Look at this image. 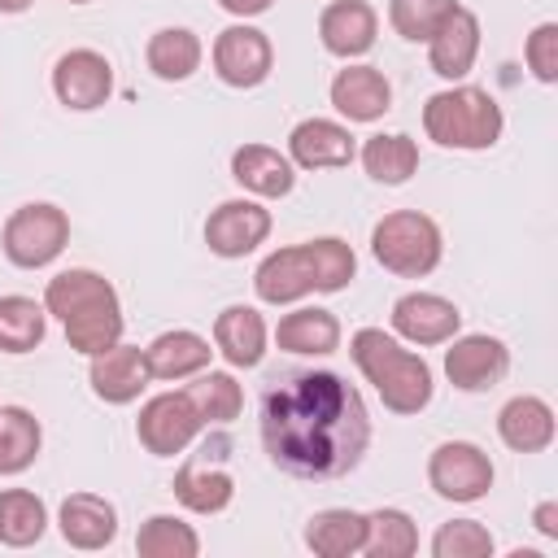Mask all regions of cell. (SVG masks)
<instances>
[{
  "label": "cell",
  "instance_id": "1",
  "mask_svg": "<svg viewBox=\"0 0 558 558\" xmlns=\"http://www.w3.org/2000/svg\"><path fill=\"white\" fill-rule=\"evenodd\" d=\"M266 458L292 480H340L371 449V414L362 392L336 371H283L262 388Z\"/></svg>",
  "mask_w": 558,
  "mask_h": 558
},
{
  "label": "cell",
  "instance_id": "2",
  "mask_svg": "<svg viewBox=\"0 0 558 558\" xmlns=\"http://www.w3.org/2000/svg\"><path fill=\"white\" fill-rule=\"evenodd\" d=\"M357 275V253L340 235L275 248L253 270V292L266 305H296L310 292H344Z\"/></svg>",
  "mask_w": 558,
  "mask_h": 558
},
{
  "label": "cell",
  "instance_id": "3",
  "mask_svg": "<svg viewBox=\"0 0 558 558\" xmlns=\"http://www.w3.org/2000/svg\"><path fill=\"white\" fill-rule=\"evenodd\" d=\"M349 357L366 375V384L379 392L384 410H392V414H418V410L432 405V392H436L432 366L414 349H405L392 331H384V327H357L349 336Z\"/></svg>",
  "mask_w": 558,
  "mask_h": 558
},
{
  "label": "cell",
  "instance_id": "4",
  "mask_svg": "<svg viewBox=\"0 0 558 558\" xmlns=\"http://www.w3.org/2000/svg\"><path fill=\"white\" fill-rule=\"evenodd\" d=\"M501 131H506V113H501L497 96L475 83H453V87L427 96V105H423V135L440 148L484 153L501 140Z\"/></svg>",
  "mask_w": 558,
  "mask_h": 558
},
{
  "label": "cell",
  "instance_id": "5",
  "mask_svg": "<svg viewBox=\"0 0 558 558\" xmlns=\"http://www.w3.org/2000/svg\"><path fill=\"white\" fill-rule=\"evenodd\" d=\"M375 262L397 279H423L445 257V235L432 214L423 209H392L371 227Z\"/></svg>",
  "mask_w": 558,
  "mask_h": 558
},
{
  "label": "cell",
  "instance_id": "6",
  "mask_svg": "<svg viewBox=\"0 0 558 558\" xmlns=\"http://www.w3.org/2000/svg\"><path fill=\"white\" fill-rule=\"evenodd\" d=\"M70 244V214L52 201H26L17 205L0 227V248L17 270L52 266Z\"/></svg>",
  "mask_w": 558,
  "mask_h": 558
},
{
  "label": "cell",
  "instance_id": "7",
  "mask_svg": "<svg viewBox=\"0 0 558 558\" xmlns=\"http://www.w3.org/2000/svg\"><path fill=\"white\" fill-rule=\"evenodd\" d=\"M493 462L480 445L471 440H445L432 449L427 458V484L440 501H458V506H471L480 497H488L493 488Z\"/></svg>",
  "mask_w": 558,
  "mask_h": 558
},
{
  "label": "cell",
  "instance_id": "8",
  "mask_svg": "<svg viewBox=\"0 0 558 558\" xmlns=\"http://www.w3.org/2000/svg\"><path fill=\"white\" fill-rule=\"evenodd\" d=\"M205 432L196 405L187 401V392H157L140 405V418H135V436L140 445L153 453V458H174L183 453L196 436Z\"/></svg>",
  "mask_w": 558,
  "mask_h": 558
},
{
  "label": "cell",
  "instance_id": "9",
  "mask_svg": "<svg viewBox=\"0 0 558 558\" xmlns=\"http://www.w3.org/2000/svg\"><path fill=\"white\" fill-rule=\"evenodd\" d=\"M209 61H214V74L227 87L248 92V87H262L270 78V70H275V44H270L266 31H257L248 22H235V26L218 31Z\"/></svg>",
  "mask_w": 558,
  "mask_h": 558
},
{
  "label": "cell",
  "instance_id": "10",
  "mask_svg": "<svg viewBox=\"0 0 558 558\" xmlns=\"http://www.w3.org/2000/svg\"><path fill=\"white\" fill-rule=\"evenodd\" d=\"M227 440H209L205 449H196L192 458H183V466L174 471V497L183 510L192 514H222L235 497V475L222 466Z\"/></svg>",
  "mask_w": 558,
  "mask_h": 558
},
{
  "label": "cell",
  "instance_id": "11",
  "mask_svg": "<svg viewBox=\"0 0 558 558\" xmlns=\"http://www.w3.org/2000/svg\"><path fill=\"white\" fill-rule=\"evenodd\" d=\"M270 227H275V218H270V209L257 196H231L218 209H209L205 244H209L214 257L235 262V257H248L257 244H266Z\"/></svg>",
  "mask_w": 558,
  "mask_h": 558
},
{
  "label": "cell",
  "instance_id": "12",
  "mask_svg": "<svg viewBox=\"0 0 558 558\" xmlns=\"http://www.w3.org/2000/svg\"><path fill=\"white\" fill-rule=\"evenodd\" d=\"M52 96L74 109V113H92L113 96V65L105 52L96 48H70L57 57L52 65Z\"/></svg>",
  "mask_w": 558,
  "mask_h": 558
},
{
  "label": "cell",
  "instance_id": "13",
  "mask_svg": "<svg viewBox=\"0 0 558 558\" xmlns=\"http://www.w3.org/2000/svg\"><path fill=\"white\" fill-rule=\"evenodd\" d=\"M445 375L458 392H488L506 379L510 371V349L506 340L488 336V331H471V336H453L445 340Z\"/></svg>",
  "mask_w": 558,
  "mask_h": 558
},
{
  "label": "cell",
  "instance_id": "14",
  "mask_svg": "<svg viewBox=\"0 0 558 558\" xmlns=\"http://www.w3.org/2000/svg\"><path fill=\"white\" fill-rule=\"evenodd\" d=\"M388 323H392L397 340L427 349V344H445L462 331V310L440 292H405L392 301Z\"/></svg>",
  "mask_w": 558,
  "mask_h": 558
},
{
  "label": "cell",
  "instance_id": "15",
  "mask_svg": "<svg viewBox=\"0 0 558 558\" xmlns=\"http://www.w3.org/2000/svg\"><path fill=\"white\" fill-rule=\"evenodd\" d=\"M87 384H92V392L105 405H131V401H140V392L153 384L148 362H144V349L118 340V344L92 353L87 357Z\"/></svg>",
  "mask_w": 558,
  "mask_h": 558
},
{
  "label": "cell",
  "instance_id": "16",
  "mask_svg": "<svg viewBox=\"0 0 558 558\" xmlns=\"http://www.w3.org/2000/svg\"><path fill=\"white\" fill-rule=\"evenodd\" d=\"M288 157L301 170H340L357 157L353 131L336 118H301L288 135Z\"/></svg>",
  "mask_w": 558,
  "mask_h": 558
},
{
  "label": "cell",
  "instance_id": "17",
  "mask_svg": "<svg viewBox=\"0 0 558 558\" xmlns=\"http://www.w3.org/2000/svg\"><path fill=\"white\" fill-rule=\"evenodd\" d=\"M331 109L344 122H379L392 109V83L379 65H344L331 78Z\"/></svg>",
  "mask_w": 558,
  "mask_h": 558
},
{
  "label": "cell",
  "instance_id": "18",
  "mask_svg": "<svg viewBox=\"0 0 558 558\" xmlns=\"http://www.w3.org/2000/svg\"><path fill=\"white\" fill-rule=\"evenodd\" d=\"M375 35H379V13L366 0H331L318 13V39L340 61L366 57L375 48Z\"/></svg>",
  "mask_w": 558,
  "mask_h": 558
},
{
  "label": "cell",
  "instance_id": "19",
  "mask_svg": "<svg viewBox=\"0 0 558 558\" xmlns=\"http://www.w3.org/2000/svg\"><path fill=\"white\" fill-rule=\"evenodd\" d=\"M475 57H480V17L471 9H462V4H453V13L427 39V65L445 83H462L471 74Z\"/></svg>",
  "mask_w": 558,
  "mask_h": 558
},
{
  "label": "cell",
  "instance_id": "20",
  "mask_svg": "<svg viewBox=\"0 0 558 558\" xmlns=\"http://www.w3.org/2000/svg\"><path fill=\"white\" fill-rule=\"evenodd\" d=\"M57 532L74 549H105L118 536V506L100 493H70L57 510Z\"/></svg>",
  "mask_w": 558,
  "mask_h": 558
},
{
  "label": "cell",
  "instance_id": "21",
  "mask_svg": "<svg viewBox=\"0 0 558 558\" xmlns=\"http://www.w3.org/2000/svg\"><path fill=\"white\" fill-rule=\"evenodd\" d=\"M231 179L257 201H279L296 187V166L270 144H240L231 153Z\"/></svg>",
  "mask_w": 558,
  "mask_h": 558
},
{
  "label": "cell",
  "instance_id": "22",
  "mask_svg": "<svg viewBox=\"0 0 558 558\" xmlns=\"http://www.w3.org/2000/svg\"><path fill=\"white\" fill-rule=\"evenodd\" d=\"M554 432H558V423H554V405L545 397L519 392L497 410V436L514 453H545L554 445Z\"/></svg>",
  "mask_w": 558,
  "mask_h": 558
},
{
  "label": "cell",
  "instance_id": "23",
  "mask_svg": "<svg viewBox=\"0 0 558 558\" xmlns=\"http://www.w3.org/2000/svg\"><path fill=\"white\" fill-rule=\"evenodd\" d=\"M266 344H270V327L253 305H227L214 318V353H222L235 371L262 366Z\"/></svg>",
  "mask_w": 558,
  "mask_h": 558
},
{
  "label": "cell",
  "instance_id": "24",
  "mask_svg": "<svg viewBox=\"0 0 558 558\" xmlns=\"http://www.w3.org/2000/svg\"><path fill=\"white\" fill-rule=\"evenodd\" d=\"M113 301H118V288H113L105 275L87 270V266L57 270V275L48 279V288H44V310H48V318H57V323H65V318H74V314H83V310H96V305H113Z\"/></svg>",
  "mask_w": 558,
  "mask_h": 558
},
{
  "label": "cell",
  "instance_id": "25",
  "mask_svg": "<svg viewBox=\"0 0 558 558\" xmlns=\"http://www.w3.org/2000/svg\"><path fill=\"white\" fill-rule=\"evenodd\" d=\"M275 344L296 357H327L340 349V318L323 305H296L292 314L279 318Z\"/></svg>",
  "mask_w": 558,
  "mask_h": 558
},
{
  "label": "cell",
  "instance_id": "26",
  "mask_svg": "<svg viewBox=\"0 0 558 558\" xmlns=\"http://www.w3.org/2000/svg\"><path fill=\"white\" fill-rule=\"evenodd\" d=\"M214 357L209 340L187 331V327H174V331H161L148 340L144 349V362H148V375L161 379V384H174V379H192L196 371H205Z\"/></svg>",
  "mask_w": 558,
  "mask_h": 558
},
{
  "label": "cell",
  "instance_id": "27",
  "mask_svg": "<svg viewBox=\"0 0 558 558\" xmlns=\"http://www.w3.org/2000/svg\"><path fill=\"white\" fill-rule=\"evenodd\" d=\"M144 61L161 83H187L205 61V44L187 26H161V31L148 35Z\"/></svg>",
  "mask_w": 558,
  "mask_h": 558
},
{
  "label": "cell",
  "instance_id": "28",
  "mask_svg": "<svg viewBox=\"0 0 558 558\" xmlns=\"http://www.w3.org/2000/svg\"><path fill=\"white\" fill-rule=\"evenodd\" d=\"M362 541H366V514L349 506H327L305 523V545L318 558H353L362 554Z\"/></svg>",
  "mask_w": 558,
  "mask_h": 558
},
{
  "label": "cell",
  "instance_id": "29",
  "mask_svg": "<svg viewBox=\"0 0 558 558\" xmlns=\"http://www.w3.org/2000/svg\"><path fill=\"white\" fill-rule=\"evenodd\" d=\"M357 161H362V170H366L375 183L401 187V183L418 170V144H414L410 135H401V131H392V135H371V140L357 148Z\"/></svg>",
  "mask_w": 558,
  "mask_h": 558
},
{
  "label": "cell",
  "instance_id": "30",
  "mask_svg": "<svg viewBox=\"0 0 558 558\" xmlns=\"http://www.w3.org/2000/svg\"><path fill=\"white\" fill-rule=\"evenodd\" d=\"M44 449V427L26 405H0V475H22Z\"/></svg>",
  "mask_w": 558,
  "mask_h": 558
},
{
  "label": "cell",
  "instance_id": "31",
  "mask_svg": "<svg viewBox=\"0 0 558 558\" xmlns=\"http://www.w3.org/2000/svg\"><path fill=\"white\" fill-rule=\"evenodd\" d=\"M187 392V401L196 405V414H201V423L209 427H222V423H231V418H240V410H244V388L235 384V375L231 371H196L192 375V384L183 388Z\"/></svg>",
  "mask_w": 558,
  "mask_h": 558
},
{
  "label": "cell",
  "instance_id": "32",
  "mask_svg": "<svg viewBox=\"0 0 558 558\" xmlns=\"http://www.w3.org/2000/svg\"><path fill=\"white\" fill-rule=\"evenodd\" d=\"M48 532V506L31 488H0V545L26 549Z\"/></svg>",
  "mask_w": 558,
  "mask_h": 558
},
{
  "label": "cell",
  "instance_id": "33",
  "mask_svg": "<svg viewBox=\"0 0 558 558\" xmlns=\"http://www.w3.org/2000/svg\"><path fill=\"white\" fill-rule=\"evenodd\" d=\"M48 336V310L35 296H0V353H31Z\"/></svg>",
  "mask_w": 558,
  "mask_h": 558
},
{
  "label": "cell",
  "instance_id": "34",
  "mask_svg": "<svg viewBox=\"0 0 558 558\" xmlns=\"http://www.w3.org/2000/svg\"><path fill=\"white\" fill-rule=\"evenodd\" d=\"M418 549V527L401 506H379L366 514V541L362 554L371 558H410Z\"/></svg>",
  "mask_w": 558,
  "mask_h": 558
},
{
  "label": "cell",
  "instance_id": "35",
  "mask_svg": "<svg viewBox=\"0 0 558 558\" xmlns=\"http://www.w3.org/2000/svg\"><path fill=\"white\" fill-rule=\"evenodd\" d=\"M135 554H144V558H196L201 536L179 514H148L135 532Z\"/></svg>",
  "mask_w": 558,
  "mask_h": 558
},
{
  "label": "cell",
  "instance_id": "36",
  "mask_svg": "<svg viewBox=\"0 0 558 558\" xmlns=\"http://www.w3.org/2000/svg\"><path fill=\"white\" fill-rule=\"evenodd\" d=\"M61 327H65V344H70L74 353L92 357V353H100V349H109V344L122 340V301L83 310V314L65 318Z\"/></svg>",
  "mask_w": 558,
  "mask_h": 558
},
{
  "label": "cell",
  "instance_id": "37",
  "mask_svg": "<svg viewBox=\"0 0 558 558\" xmlns=\"http://www.w3.org/2000/svg\"><path fill=\"white\" fill-rule=\"evenodd\" d=\"M458 0H388V22L401 39L410 44H427L436 35V26L453 13Z\"/></svg>",
  "mask_w": 558,
  "mask_h": 558
},
{
  "label": "cell",
  "instance_id": "38",
  "mask_svg": "<svg viewBox=\"0 0 558 558\" xmlns=\"http://www.w3.org/2000/svg\"><path fill=\"white\" fill-rule=\"evenodd\" d=\"M493 549H497V541L480 519H449L432 536L436 558H488Z\"/></svg>",
  "mask_w": 558,
  "mask_h": 558
},
{
  "label": "cell",
  "instance_id": "39",
  "mask_svg": "<svg viewBox=\"0 0 558 558\" xmlns=\"http://www.w3.org/2000/svg\"><path fill=\"white\" fill-rule=\"evenodd\" d=\"M523 61L536 83H558V22L532 26V35L523 39Z\"/></svg>",
  "mask_w": 558,
  "mask_h": 558
},
{
  "label": "cell",
  "instance_id": "40",
  "mask_svg": "<svg viewBox=\"0 0 558 558\" xmlns=\"http://www.w3.org/2000/svg\"><path fill=\"white\" fill-rule=\"evenodd\" d=\"M532 527H536L545 541H558V501H554V497L532 510Z\"/></svg>",
  "mask_w": 558,
  "mask_h": 558
},
{
  "label": "cell",
  "instance_id": "41",
  "mask_svg": "<svg viewBox=\"0 0 558 558\" xmlns=\"http://www.w3.org/2000/svg\"><path fill=\"white\" fill-rule=\"evenodd\" d=\"M218 4H222V9L231 13V17L248 22V17H262V13H266V9L275 4V0H218Z\"/></svg>",
  "mask_w": 558,
  "mask_h": 558
},
{
  "label": "cell",
  "instance_id": "42",
  "mask_svg": "<svg viewBox=\"0 0 558 558\" xmlns=\"http://www.w3.org/2000/svg\"><path fill=\"white\" fill-rule=\"evenodd\" d=\"M35 0H0V13H26Z\"/></svg>",
  "mask_w": 558,
  "mask_h": 558
},
{
  "label": "cell",
  "instance_id": "43",
  "mask_svg": "<svg viewBox=\"0 0 558 558\" xmlns=\"http://www.w3.org/2000/svg\"><path fill=\"white\" fill-rule=\"evenodd\" d=\"M70 4H92V0H70Z\"/></svg>",
  "mask_w": 558,
  "mask_h": 558
}]
</instances>
